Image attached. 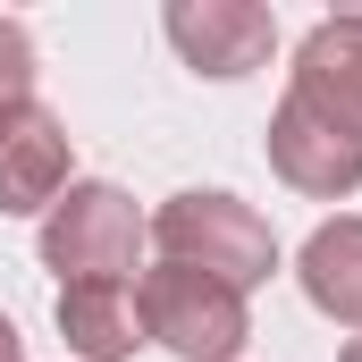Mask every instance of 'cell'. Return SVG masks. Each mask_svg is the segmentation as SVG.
Returning a JSON list of instances; mask_svg holds the SVG:
<instances>
[{
  "mask_svg": "<svg viewBox=\"0 0 362 362\" xmlns=\"http://www.w3.org/2000/svg\"><path fill=\"white\" fill-rule=\"evenodd\" d=\"M286 110H303L312 127L362 144V17H320V25L303 34Z\"/></svg>",
  "mask_w": 362,
  "mask_h": 362,
  "instance_id": "4",
  "label": "cell"
},
{
  "mask_svg": "<svg viewBox=\"0 0 362 362\" xmlns=\"http://www.w3.org/2000/svg\"><path fill=\"white\" fill-rule=\"evenodd\" d=\"M337 362H362V337H354V346H346V354H337Z\"/></svg>",
  "mask_w": 362,
  "mask_h": 362,
  "instance_id": "11",
  "label": "cell"
},
{
  "mask_svg": "<svg viewBox=\"0 0 362 362\" xmlns=\"http://www.w3.org/2000/svg\"><path fill=\"white\" fill-rule=\"evenodd\" d=\"M152 245L177 270H202V278H219V286H236V295L278 270L270 219L253 202H236V194H169L160 219H152Z\"/></svg>",
  "mask_w": 362,
  "mask_h": 362,
  "instance_id": "1",
  "label": "cell"
},
{
  "mask_svg": "<svg viewBox=\"0 0 362 362\" xmlns=\"http://www.w3.org/2000/svg\"><path fill=\"white\" fill-rule=\"evenodd\" d=\"M135 245H144V219L118 185H68L42 219V262L68 286H127Z\"/></svg>",
  "mask_w": 362,
  "mask_h": 362,
  "instance_id": "3",
  "label": "cell"
},
{
  "mask_svg": "<svg viewBox=\"0 0 362 362\" xmlns=\"http://www.w3.org/2000/svg\"><path fill=\"white\" fill-rule=\"evenodd\" d=\"M59 329L85 362H127L144 346V312L127 286H59Z\"/></svg>",
  "mask_w": 362,
  "mask_h": 362,
  "instance_id": "8",
  "label": "cell"
},
{
  "mask_svg": "<svg viewBox=\"0 0 362 362\" xmlns=\"http://www.w3.org/2000/svg\"><path fill=\"white\" fill-rule=\"evenodd\" d=\"M169 42L202 76H253L278 42V17L253 8V0H177L169 8Z\"/></svg>",
  "mask_w": 362,
  "mask_h": 362,
  "instance_id": "5",
  "label": "cell"
},
{
  "mask_svg": "<svg viewBox=\"0 0 362 362\" xmlns=\"http://www.w3.org/2000/svg\"><path fill=\"white\" fill-rule=\"evenodd\" d=\"M59 185H68V127L34 101L0 135V219H25V211L59 202Z\"/></svg>",
  "mask_w": 362,
  "mask_h": 362,
  "instance_id": "6",
  "label": "cell"
},
{
  "mask_svg": "<svg viewBox=\"0 0 362 362\" xmlns=\"http://www.w3.org/2000/svg\"><path fill=\"white\" fill-rule=\"evenodd\" d=\"M295 278H303V295H312L329 320L362 329V219H329V228H312Z\"/></svg>",
  "mask_w": 362,
  "mask_h": 362,
  "instance_id": "7",
  "label": "cell"
},
{
  "mask_svg": "<svg viewBox=\"0 0 362 362\" xmlns=\"http://www.w3.org/2000/svg\"><path fill=\"white\" fill-rule=\"evenodd\" d=\"M34 110V42L17 17H0V135Z\"/></svg>",
  "mask_w": 362,
  "mask_h": 362,
  "instance_id": "9",
  "label": "cell"
},
{
  "mask_svg": "<svg viewBox=\"0 0 362 362\" xmlns=\"http://www.w3.org/2000/svg\"><path fill=\"white\" fill-rule=\"evenodd\" d=\"M0 362H25V346H17V329L0 320Z\"/></svg>",
  "mask_w": 362,
  "mask_h": 362,
  "instance_id": "10",
  "label": "cell"
},
{
  "mask_svg": "<svg viewBox=\"0 0 362 362\" xmlns=\"http://www.w3.org/2000/svg\"><path fill=\"white\" fill-rule=\"evenodd\" d=\"M135 312H144V337H160L177 362H236L245 337H253L245 295L202 278V270H177V262H160L135 286Z\"/></svg>",
  "mask_w": 362,
  "mask_h": 362,
  "instance_id": "2",
  "label": "cell"
}]
</instances>
